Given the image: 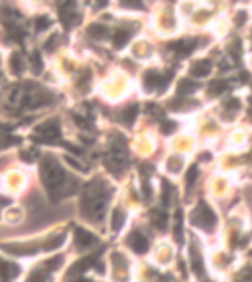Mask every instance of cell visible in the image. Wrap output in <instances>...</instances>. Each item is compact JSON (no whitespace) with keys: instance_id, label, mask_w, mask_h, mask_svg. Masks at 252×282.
<instances>
[{"instance_id":"cell-1","label":"cell","mask_w":252,"mask_h":282,"mask_svg":"<svg viewBox=\"0 0 252 282\" xmlns=\"http://www.w3.org/2000/svg\"><path fill=\"white\" fill-rule=\"evenodd\" d=\"M107 200H109V190L105 185H95L91 183L85 194H83V213L87 217H103L107 209Z\"/></svg>"},{"instance_id":"cell-2","label":"cell","mask_w":252,"mask_h":282,"mask_svg":"<svg viewBox=\"0 0 252 282\" xmlns=\"http://www.w3.org/2000/svg\"><path fill=\"white\" fill-rule=\"evenodd\" d=\"M41 180L45 183V187L49 190V194H61L63 185H65V172L59 166V162L56 158H43L41 160Z\"/></svg>"},{"instance_id":"cell-3","label":"cell","mask_w":252,"mask_h":282,"mask_svg":"<svg viewBox=\"0 0 252 282\" xmlns=\"http://www.w3.org/2000/svg\"><path fill=\"white\" fill-rule=\"evenodd\" d=\"M170 75H172V73L162 75V73L156 71V69H150V71L144 73L142 83H144V87H146L148 91H162V89L168 87V83H170Z\"/></svg>"},{"instance_id":"cell-4","label":"cell","mask_w":252,"mask_h":282,"mask_svg":"<svg viewBox=\"0 0 252 282\" xmlns=\"http://www.w3.org/2000/svg\"><path fill=\"white\" fill-rule=\"evenodd\" d=\"M59 138V124L58 121H47L43 124H39L36 128V140H39V142H56V140Z\"/></svg>"},{"instance_id":"cell-5","label":"cell","mask_w":252,"mask_h":282,"mask_svg":"<svg viewBox=\"0 0 252 282\" xmlns=\"http://www.w3.org/2000/svg\"><path fill=\"white\" fill-rule=\"evenodd\" d=\"M59 18H61V22H63L65 28H71L73 24L79 22L81 16L75 10V2H73V0H63V4H59Z\"/></svg>"},{"instance_id":"cell-6","label":"cell","mask_w":252,"mask_h":282,"mask_svg":"<svg viewBox=\"0 0 252 282\" xmlns=\"http://www.w3.org/2000/svg\"><path fill=\"white\" fill-rule=\"evenodd\" d=\"M193 223L201 229H211L215 225V213L209 209V205H199L193 213Z\"/></svg>"},{"instance_id":"cell-7","label":"cell","mask_w":252,"mask_h":282,"mask_svg":"<svg viewBox=\"0 0 252 282\" xmlns=\"http://www.w3.org/2000/svg\"><path fill=\"white\" fill-rule=\"evenodd\" d=\"M211 69H213V65H211V61L209 60H199V61H195L193 65H191V69H189V75L191 77H207L209 73H211Z\"/></svg>"},{"instance_id":"cell-8","label":"cell","mask_w":252,"mask_h":282,"mask_svg":"<svg viewBox=\"0 0 252 282\" xmlns=\"http://www.w3.org/2000/svg\"><path fill=\"white\" fill-rule=\"evenodd\" d=\"M75 241H77V247L79 249H89L91 245L97 243V237L91 233V231H85V229H77V235H75Z\"/></svg>"},{"instance_id":"cell-9","label":"cell","mask_w":252,"mask_h":282,"mask_svg":"<svg viewBox=\"0 0 252 282\" xmlns=\"http://www.w3.org/2000/svg\"><path fill=\"white\" fill-rule=\"evenodd\" d=\"M128 247H130L134 253H146V249H148V239L142 237L140 233H134V235H130V239H128Z\"/></svg>"},{"instance_id":"cell-10","label":"cell","mask_w":252,"mask_h":282,"mask_svg":"<svg viewBox=\"0 0 252 282\" xmlns=\"http://www.w3.org/2000/svg\"><path fill=\"white\" fill-rule=\"evenodd\" d=\"M170 48H172L174 52L181 54V56H187V54H191L193 48H195V40H179V41H174Z\"/></svg>"},{"instance_id":"cell-11","label":"cell","mask_w":252,"mask_h":282,"mask_svg":"<svg viewBox=\"0 0 252 282\" xmlns=\"http://www.w3.org/2000/svg\"><path fill=\"white\" fill-rule=\"evenodd\" d=\"M126 225V213L122 211V209H115L113 211V215H111V227H113V231H122V227Z\"/></svg>"},{"instance_id":"cell-12","label":"cell","mask_w":252,"mask_h":282,"mask_svg":"<svg viewBox=\"0 0 252 282\" xmlns=\"http://www.w3.org/2000/svg\"><path fill=\"white\" fill-rule=\"evenodd\" d=\"M63 243H65V235H63V233L52 235V237H49V239L43 243V251H58Z\"/></svg>"},{"instance_id":"cell-13","label":"cell","mask_w":252,"mask_h":282,"mask_svg":"<svg viewBox=\"0 0 252 282\" xmlns=\"http://www.w3.org/2000/svg\"><path fill=\"white\" fill-rule=\"evenodd\" d=\"M18 266L16 264H12V262H2L0 264V278L2 280H12V278H16L18 276Z\"/></svg>"},{"instance_id":"cell-14","label":"cell","mask_w":252,"mask_h":282,"mask_svg":"<svg viewBox=\"0 0 252 282\" xmlns=\"http://www.w3.org/2000/svg\"><path fill=\"white\" fill-rule=\"evenodd\" d=\"M130 32H126L124 28H120V30H116L115 34H113V43H115V48L116 50H120V48H124V45H126V41L130 40Z\"/></svg>"},{"instance_id":"cell-15","label":"cell","mask_w":252,"mask_h":282,"mask_svg":"<svg viewBox=\"0 0 252 282\" xmlns=\"http://www.w3.org/2000/svg\"><path fill=\"white\" fill-rule=\"evenodd\" d=\"M87 34H89L91 38H95V40H105V38H109V30H107V26H103V24H91L89 30H87Z\"/></svg>"},{"instance_id":"cell-16","label":"cell","mask_w":252,"mask_h":282,"mask_svg":"<svg viewBox=\"0 0 252 282\" xmlns=\"http://www.w3.org/2000/svg\"><path fill=\"white\" fill-rule=\"evenodd\" d=\"M136 117H138V107H136V105L126 107V109L122 111V115H120L122 122H126V124H132V122L136 121Z\"/></svg>"},{"instance_id":"cell-17","label":"cell","mask_w":252,"mask_h":282,"mask_svg":"<svg viewBox=\"0 0 252 282\" xmlns=\"http://www.w3.org/2000/svg\"><path fill=\"white\" fill-rule=\"evenodd\" d=\"M195 89H197V83L191 81V79H181V81H179V87H177L179 95H189V93H193Z\"/></svg>"},{"instance_id":"cell-18","label":"cell","mask_w":252,"mask_h":282,"mask_svg":"<svg viewBox=\"0 0 252 282\" xmlns=\"http://www.w3.org/2000/svg\"><path fill=\"white\" fill-rule=\"evenodd\" d=\"M227 87H229L227 81H213V83L209 85V93H211V95H221V93L227 91Z\"/></svg>"},{"instance_id":"cell-19","label":"cell","mask_w":252,"mask_h":282,"mask_svg":"<svg viewBox=\"0 0 252 282\" xmlns=\"http://www.w3.org/2000/svg\"><path fill=\"white\" fill-rule=\"evenodd\" d=\"M10 67H12L14 73H22L24 61H22V56H20V54H12V58H10Z\"/></svg>"},{"instance_id":"cell-20","label":"cell","mask_w":252,"mask_h":282,"mask_svg":"<svg viewBox=\"0 0 252 282\" xmlns=\"http://www.w3.org/2000/svg\"><path fill=\"white\" fill-rule=\"evenodd\" d=\"M181 166H183V160H181L179 156H174V158L168 160V170H170L172 174H177V172L181 170Z\"/></svg>"},{"instance_id":"cell-21","label":"cell","mask_w":252,"mask_h":282,"mask_svg":"<svg viewBox=\"0 0 252 282\" xmlns=\"http://www.w3.org/2000/svg\"><path fill=\"white\" fill-rule=\"evenodd\" d=\"M41 69H43L41 56H39L38 52H34V54H32V71H34V73H41Z\"/></svg>"},{"instance_id":"cell-22","label":"cell","mask_w":252,"mask_h":282,"mask_svg":"<svg viewBox=\"0 0 252 282\" xmlns=\"http://www.w3.org/2000/svg\"><path fill=\"white\" fill-rule=\"evenodd\" d=\"M49 26H52V22H49V18H45V16H39V18H36V32H45Z\"/></svg>"},{"instance_id":"cell-23","label":"cell","mask_w":252,"mask_h":282,"mask_svg":"<svg viewBox=\"0 0 252 282\" xmlns=\"http://www.w3.org/2000/svg\"><path fill=\"white\" fill-rule=\"evenodd\" d=\"M120 4L126 8H142V0H120Z\"/></svg>"},{"instance_id":"cell-24","label":"cell","mask_w":252,"mask_h":282,"mask_svg":"<svg viewBox=\"0 0 252 282\" xmlns=\"http://www.w3.org/2000/svg\"><path fill=\"white\" fill-rule=\"evenodd\" d=\"M174 130H175V122H172V121L162 122V132H164V134H172Z\"/></svg>"},{"instance_id":"cell-25","label":"cell","mask_w":252,"mask_h":282,"mask_svg":"<svg viewBox=\"0 0 252 282\" xmlns=\"http://www.w3.org/2000/svg\"><path fill=\"white\" fill-rule=\"evenodd\" d=\"M242 22H246V12H238V16H236V24L240 26Z\"/></svg>"},{"instance_id":"cell-26","label":"cell","mask_w":252,"mask_h":282,"mask_svg":"<svg viewBox=\"0 0 252 282\" xmlns=\"http://www.w3.org/2000/svg\"><path fill=\"white\" fill-rule=\"evenodd\" d=\"M109 4V0H95V6L97 8H105Z\"/></svg>"}]
</instances>
